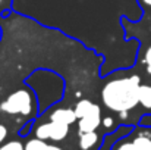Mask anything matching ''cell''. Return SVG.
I'll use <instances>...</instances> for the list:
<instances>
[{
  "label": "cell",
  "mask_w": 151,
  "mask_h": 150,
  "mask_svg": "<svg viewBox=\"0 0 151 150\" xmlns=\"http://www.w3.org/2000/svg\"><path fill=\"white\" fill-rule=\"evenodd\" d=\"M6 138H7V128L6 125L0 124V144H3Z\"/></svg>",
  "instance_id": "5bb4252c"
},
{
  "label": "cell",
  "mask_w": 151,
  "mask_h": 150,
  "mask_svg": "<svg viewBox=\"0 0 151 150\" xmlns=\"http://www.w3.org/2000/svg\"><path fill=\"white\" fill-rule=\"evenodd\" d=\"M142 3L147 4V6H151V0H142Z\"/></svg>",
  "instance_id": "e0dca14e"
},
{
  "label": "cell",
  "mask_w": 151,
  "mask_h": 150,
  "mask_svg": "<svg viewBox=\"0 0 151 150\" xmlns=\"http://www.w3.org/2000/svg\"><path fill=\"white\" fill-rule=\"evenodd\" d=\"M3 1H4V0H0V4H1V3H3Z\"/></svg>",
  "instance_id": "ac0fdd59"
},
{
  "label": "cell",
  "mask_w": 151,
  "mask_h": 150,
  "mask_svg": "<svg viewBox=\"0 0 151 150\" xmlns=\"http://www.w3.org/2000/svg\"><path fill=\"white\" fill-rule=\"evenodd\" d=\"M139 104L145 109H151V86L141 84L139 87Z\"/></svg>",
  "instance_id": "9c48e42d"
},
{
  "label": "cell",
  "mask_w": 151,
  "mask_h": 150,
  "mask_svg": "<svg viewBox=\"0 0 151 150\" xmlns=\"http://www.w3.org/2000/svg\"><path fill=\"white\" fill-rule=\"evenodd\" d=\"M150 138H151V134H150Z\"/></svg>",
  "instance_id": "d6986e66"
},
{
  "label": "cell",
  "mask_w": 151,
  "mask_h": 150,
  "mask_svg": "<svg viewBox=\"0 0 151 150\" xmlns=\"http://www.w3.org/2000/svg\"><path fill=\"white\" fill-rule=\"evenodd\" d=\"M119 116H120V119H126L128 118V112L125 110V112H119Z\"/></svg>",
  "instance_id": "2e32d148"
},
{
  "label": "cell",
  "mask_w": 151,
  "mask_h": 150,
  "mask_svg": "<svg viewBox=\"0 0 151 150\" xmlns=\"http://www.w3.org/2000/svg\"><path fill=\"white\" fill-rule=\"evenodd\" d=\"M101 125V109L99 104H94L90 113H87L84 118L78 119V131L81 133H91L97 131V128Z\"/></svg>",
  "instance_id": "277c9868"
},
{
  "label": "cell",
  "mask_w": 151,
  "mask_h": 150,
  "mask_svg": "<svg viewBox=\"0 0 151 150\" xmlns=\"http://www.w3.org/2000/svg\"><path fill=\"white\" fill-rule=\"evenodd\" d=\"M25 150H63L62 147L56 146V144H50L47 143L46 140H41V138H29L27 143H25Z\"/></svg>",
  "instance_id": "52a82bcc"
},
{
  "label": "cell",
  "mask_w": 151,
  "mask_h": 150,
  "mask_svg": "<svg viewBox=\"0 0 151 150\" xmlns=\"http://www.w3.org/2000/svg\"><path fill=\"white\" fill-rule=\"evenodd\" d=\"M114 150H139L137 146H135V143L134 141H123V143H119Z\"/></svg>",
  "instance_id": "7c38bea8"
},
{
  "label": "cell",
  "mask_w": 151,
  "mask_h": 150,
  "mask_svg": "<svg viewBox=\"0 0 151 150\" xmlns=\"http://www.w3.org/2000/svg\"><path fill=\"white\" fill-rule=\"evenodd\" d=\"M79 149L81 150H93L99 144V134L96 131L91 133H81L79 134Z\"/></svg>",
  "instance_id": "8992f818"
},
{
  "label": "cell",
  "mask_w": 151,
  "mask_h": 150,
  "mask_svg": "<svg viewBox=\"0 0 151 150\" xmlns=\"http://www.w3.org/2000/svg\"><path fill=\"white\" fill-rule=\"evenodd\" d=\"M0 110L7 115L29 116L34 112V97L27 88L16 90L1 101Z\"/></svg>",
  "instance_id": "7a4b0ae2"
},
{
  "label": "cell",
  "mask_w": 151,
  "mask_h": 150,
  "mask_svg": "<svg viewBox=\"0 0 151 150\" xmlns=\"http://www.w3.org/2000/svg\"><path fill=\"white\" fill-rule=\"evenodd\" d=\"M69 127L70 125H66V124H60V122H43L40 124L35 130H34V134L37 138H41V140H46V141H63L68 134H69Z\"/></svg>",
  "instance_id": "3957f363"
},
{
  "label": "cell",
  "mask_w": 151,
  "mask_h": 150,
  "mask_svg": "<svg viewBox=\"0 0 151 150\" xmlns=\"http://www.w3.org/2000/svg\"><path fill=\"white\" fill-rule=\"evenodd\" d=\"M101 124L104 125V128H111L113 124H114V121H113L111 116H106L104 119H101Z\"/></svg>",
  "instance_id": "9a60e30c"
},
{
  "label": "cell",
  "mask_w": 151,
  "mask_h": 150,
  "mask_svg": "<svg viewBox=\"0 0 151 150\" xmlns=\"http://www.w3.org/2000/svg\"><path fill=\"white\" fill-rule=\"evenodd\" d=\"M0 150H25V144H22L19 140H10L0 144Z\"/></svg>",
  "instance_id": "8fae6325"
},
{
  "label": "cell",
  "mask_w": 151,
  "mask_h": 150,
  "mask_svg": "<svg viewBox=\"0 0 151 150\" xmlns=\"http://www.w3.org/2000/svg\"><path fill=\"white\" fill-rule=\"evenodd\" d=\"M94 104L96 103H93L91 100L88 99H82L79 100L78 103H76V106H75V113H76V118L79 119V118H84L87 113H90L91 112V109L94 107Z\"/></svg>",
  "instance_id": "ba28073f"
},
{
  "label": "cell",
  "mask_w": 151,
  "mask_h": 150,
  "mask_svg": "<svg viewBox=\"0 0 151 150\" xmlns=\"http://www.w3.org/2000/svg\"><path fill=\"white\" fill-rule=\"evenodd\" d=\"M144 63H145V69L151 75V46L147 49L145 54H144Z\"/></svg>",
  "instance_id": "4fadbf2b"
},
{
  "label": "cell",
  "mask_w": 151,
  "mask_h": 150,
  "mask_svg": "<svg viewBox=\"0 0 151 150\" xmlns=\"http://www.w3.org/2000/svg\"><path fill=\"white\" fill-rule=\"evenodd\" d=\"M132 141L135 143V146L139 150H151V138H150V134H147V133L138 134Z\"/></svg>",
  "instance_id": "30bf717a"
},
{
  "label": "cell",
  "mask_w": 151,
  "mask_h": 150,
  "mask_svg": "<svg viewBox=\"0 0 151 150\" xmlns=\"http://www.w3.org/2000/svg\"><path fill=\"white\" fill-rule=\"evenodd\" d=\"M50 121L72 125L78 121V118H76V113H75L73 109H70V107H57L50 113Z\"/></svg>",
  "instance_id": "5b68a950"
},
{
  "label": "cell",
  "mask_w": 151,
  "mask_h": 150,
  "mask_svg": "<svg viewBox=\"0 0 151 150\" xmlns=\"http://www.w3.org/2000/svg\"><path fill=\"white\" fill-rule=\"evenodd\" d=\"M141 78L131 75L125 78H116L107 81L101 90L103 104L113 112H129L139 104Z\"/></svg>",
  "instance_id": "6da1fadb"
}]
</instances>
